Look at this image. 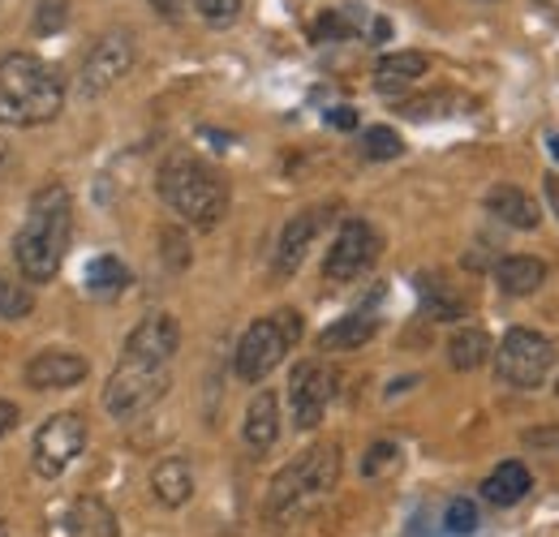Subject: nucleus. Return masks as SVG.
Wrapping results in <instances>:
<instances>
[{
	"mask_svg": "<svg viewBox=\"0 0 559 537\" xmlns=\"http://www.w3.org/2000/svg\"><path fill=\"white\" fill-rule=\"evenodd\" d=\"M374 332H379V319H374L370 310H357V314H345L341 323H332V327L319 336V348H328V353H349V348L370 344Z\"/></svg>",
	"mask_w": 559,
	"mask_h": 537,
	"instance_id": "412c9836",
	"label": "nucleus"
},
{
	"mask_svg": "<svg viewBox=\"0 0 559 537\" xmlns=\"http://www.w3.org/2000/svg\"><path fill=\"white\" fill-rule=\"evenodd\" d=\"M13 426H17V404L0 401V439H4Z\"/></svg>",
	"mask_w": 559,
	"mask_h": 537,
	"instance_id": "f704fd0d",
	"label": "nucleus"
},
{
	"mask_svg": "<svg viewBox=\"0 0 559 537\" xmlns=\"http://www.w3.org/2000/svg\"><path fill=\"white\" fill-rule=\"evenodd\" d=\"M70 228H73V202L66 186H44L31 206H26V224L13 237V259L17 271L31 284H48L57 279V271L66 263L70 250Z\"/></svg>",
	"mask_w": 559,
	"mask_h": 537,
	"instance_id": "f257e3e1",
	"label": "nucleus"
},
{
	"mask_svg": "<svg viewBox=\"0 0 559 537\" xmlns=\"http://www.w3.org/2000/svg\"><path fill=\"white\" fill-rule=\"evenodd\" d=\"M443 529L448 534H474L478 529V508L469 499H452L448 503V516H443Z\"/></svg>",
	"mask_w": 559,
	"mask_h": 537,
	"instance_id": "c756f323",
	"label": "nucleus"
},
{
	"mask_svg": "<svg viewBox=\"0 0 559 537\" xmlns=\"http://www.w3.org/2000/svg\"><path fill=\"white\" fill-rule=\"evenodd\" d=\"M426 69H430V61H426L421 52H396V57H383L379 69H374V86H379V91H401V86L418 82Z\"/></svg>",
	"mask_w": 559,
	"mask_h": 537,
	"instance_id": "b1692460",
	"label": "nucleus"
},
{
	"mask_svg": "<svg viewBox=\"0 0 559 537\" xmlns=\"http://www.w3.org/2000/svg\"><path fill=\"white\" fill-rule=\"evenodd\" d=\"M370 13L361 4H345V9H328L314 22V39H353V35H370Z\"/></svg>",
	"mask_w": 559,
	"mask_h": 537,
	"instance_id": "5701e85b",
	"label": "nucleus"
},
{
	"mask_svg": "<svg viewBox=\"0 0 559 537\" xmlns=\"http://www.w3.org/2000/svg\"><path fill=\"white\" fill-rule=\"evenodd\" d=\"M168 383H173L168 379V361H146V357L121 353V361H117V370H112V379L104 387V408L117 421L139 417L168 392Z\"/></svg>",
	"mask_w": 559,
	"mask_h": 537,
	"instance_id": "423d86ee",
	"label": "nucleus"
},
{
	"mask_svg": "<svg viewBox=\"0 0 559 537\" xmlns=\"http://www.w3.org/2000/svg\"><path fill=\"white\" fill-rule=\"evenodd\" d=\"M194 9H199V17L207 26H228V22H237L241 0H194Z\"/></svg>",
	"mask_w": 559,
	"mask_h": 537,
	"instance_id": "2f4dec72",
	"label": "nucleus"
},
{
	"mask_svg": "<svg viewBox=\"0 0 559 537\" xmlns=\"http://www.w3.org/2000/svg\"><path fill=\"white\" fill-rule=\"evenodd\" d=\"M151 4H155L159 13H177V9H181V0H151Z\"/></svg>",
	"mask_w": 559,
	"mask_h": 537,
	"instance_id": "4c0bfd02",
	"label": "nucleus"
},
{
	"mask_svg": "<svg viewBox=\"0 0 559 537\" xmlns=\"http://www.w3.org/2000/svg\"><path fill=\"white\" fill-rule=\"evenodd\" d=\"M0 537H9V529H4V521H0Z\"/></svg>",
	"mask_w": 559,
	"mask_h": 537,
	"instance_id": "a19ab883",
	"label": "nucleus"
},
{
	"mask_svg": "<svg viewBox=\"0 0 559 537\" xmlns=\"http://www.w3.org/2000/svg\"><path fill=\"white\" fill-rule=\"evenodd\" d=\"M551 366H556V344L543 336V332H534V327H512L508 336L499 339V348H495V374H499V383L521 387V392L543 387L547 374H551Z\"/></svg>",
	"mask_w": 559,
	"mask_h": 537,
	"instance_id": "0eeeda50",
	"label": "nucleus"
},
{
	"mask_svg": "<svg viewBox=\"0 0 559 537\" xmlns=\"http://www.w3.org/2000/svg\"><path fill=\"white\" fill-rule=\"evenodd\" d=\"M418 293H421V310L430 319H461L465 314V297L443 275H435V271H421Z\"/></svg>",
	"mask_w": 559,
	"mask_h": 537,
	"instance_id": "4be33fe9",
	"label": "nucleus"
},
{
	"mask_svg": "<svg viewBox=\"0 0 559 537\" xmlns=\"http://www.w3.org/2000/svg\"><path fill=\"white\" fill-rule=\"evenodd\" d=\"M379 254H383V237L374 232V224L345 219L341 232H336V241H332V250H328V259H323V275L336 279V284L357 279V275H366V271L374 267Z\"/></svg>",
	"mask_w": 559,
	"mask_h": 537,
	"instance_id": "1a4fd4ad",
	"label": "nucleus"
},
{
	"mask_svg": "<svg viewBox=\"0 0 559 537\" xmlns=\"http://www.w3.org/2000/svg\"><path fill=\"white\" fill-rule=\"evenodd\" d=\"M151 490H155V499L164 508H186L190 494H194V469H190V461H181V456L159 461L155 473H151Z\"/></svg>",
	"mask_w": 559,
	"mask_h": 537,
	"instance_id": "6ab92c4d",
	"label": "nucleus"
},
{
	"mask_svg": "<svg viewBox=\"0 0 559 537\" xmlns=\"http://www.w3.org/2000/svg\"><path fill=\"white\" fill-rule=\"evenodd\" d=\"M547 263L543 259H534V254H512V259H499V267H495V284H499V293H508V297H530V293H538L543 284H547Z\"/></svg>",
	"mask_w": 559,
	"mask_h": 537,
	"instance_id": "dca6fc26",
	"label": "nucleus"
},
{
	"mask_svg": "<svg viewBox=\"0 0 559 537\" xmlns=\"http://www.w3.org/2000/svg\"><path fill=\"white\" fill-rule=\"evenodd\" d=\"M66 537H121V525L99 494H82L66 512Z\"/></svg>",
	"mask_w": 559,
	"mask_h": 537,
	"instance_id": "2eb2a0df",
	"label": "nucleus"
},
{
	"mask_svg": "<svg viewBox=\"0 0 559 537\" xmlns=\"http://www.w3.org/2000/svg\"><path fill=\"white\" fill-rule=\"evenodd\" d=\"M396 469H401V448L396 443H374L366 452V461H361V477H370V481H379V477H388Z\"/></svg>",
	"mask_w": 559,
	"mask_h": 537,
	"instance_id": "c85d7f7f",
	"label": "nucleus"
},
{
	"mask_svg": "<svg viewBox=\"0 0 559 537\" xmlns=\"http://www.w3.org/2000/svg\"><path fill=\"white\" fill-rule=\"evenodd\" d=\"M401 151H405V142L392 134L388 126H374V130L361 134V155L366 159H396Z\"/></svg>",
	"mask_w": 559,
	"mask_h": 537,
	"instance_id": "cd10ccee",
	"label": "nucleus"
},
{
	"mask_svg": "<svg viewBox=\"0 0 559 537\" xmlns=\"http://www.w3.org/2000/svg\"><path fill=\"white\" fill-rule=\"evenodd\" d=\"M301 336V319L293 310H280V314H267L259 323L246 327V336L237 344V357H233V370L241 383H263L280 361L288 357V348Z\"/></svg>",
	"mask_w": 559,
	"mask_h": 537,
	"instance_id": "39448f33",
	"label": "nucleus"
},
{
	"mask_svg": "<svg viewBox=\"0 0 559 537\" xmlns=\"http://www.w3.org/2000/svg\"><path fill=\"white\" fill-rule=\"evenodd\" d=\"M66 104V86L57 69L31 52L0 57V126H48Z\"/></svg>",
	"mask_w": 559,
	"mask_h": 537,
	"instance_id": "f03ea898",
	"label": "nucleus"
},
{
	"mask_svg": "<svg viewBox=\"0 0 559 537\" xmlns=\"http://www.w3.org/2000/svg\"><path fill=\"white\" fill-rule=\"evenodd\" d=\"M134 69V39L126 31H108L91 44L86 61H82V91L86 95H104L108 86H117L126 73Z\"/></svg>",
	"mask_w": 559,
	"mask_h": 537,
	"instance_id": "9b49d317",
	"label": "nucleus"
},
{
	"mask_svg": "<svg viewBox=\"0 0 559 537\" xmlns=\"http://www.w3.org/2000/svg\"><path fill=\"white\" fill-rule=\"evenodd\" d=\"M35 310V288L26 275H13V271H0V319H26Z\"/></svg>",
	"mask_w": 559,
	"mask_h": 537,
	"instance_id": "bb28decb",
	"label": "nucleus"
},
{
	"mask_svg": "<svg viewBox=\"0 0 559 537\" xmlns=\"http://www.w3.org/2000/svg\"><path fill=\"white\" fill-rule=\"evenodd\" d=\"M126 288H130V267H126L121 259H112V254L91 259V267H86V293H95V297H117V293H126Z\"/></svg>",
	"mask_w": 559,
	"mask_h": 537,
	"instance_id": "393cba45",
	"label": "nucleus"
},
{
	"mask_svg": "<svg viewBox=\"0 0 559 537\" xmlns=\"http://www.w3.org/2000/svg\"><path fill=\"white\" fill-rule=\"evenodd\" d=\"M525 443H530V448H538V452H547V443H559V430L556 426H551V430H530V434H525Z\"/></svg>",
	"mask_w": 559,
	"mask_h": 537,
	"instance_id": "72a5a7b5",
	"label": "nucleus"
},
{
	"mask_svg": "<svg viewBox=\"0 0 559 537\" xmlns=\"http://www.w3.org/2000/svg\"><path fill=\"white\" fill-rule=\"evenodd\" d=\"M159 199L168 202L186 224L215 228L228 211V181L194 155H173L159 168Z\"/></svg>",
	"mask_w": 559,
	"mask_h": 537,
	"instance_id": "20e7f679",
	"label": "nucleus"
},
{
	"mask_svg": "<svg viewBox=\"0 0 559 537\" xmlns=\"http://www.w3.org/2000/svg\"><path fill=\"white\" fill-rule=\"evenodd\" d=\"M82 448H86V417L82 413H57V417H48L39 426L31 465H35L39 477L52 481V477H61L82 456Z\"/></svg>",
	"mask_w": 559,
	"mask_h": 537,
	"instance_id": "6e6552de",
	"label": "nucleus"
},
{
	"mask_svg": "<svg viewBox=\"0 0 559 537\" xmlns=\"http://www.w3.org/2000/svg\"><path fill=\"white\" fill-rule=\"evenodd\" d=\"M538 9H547V13H559V0H538Z\"/></svg>",
	"mask_w": 559,
	"mask_h": 537,
	"instance_id": "58836bf2",
	"label": "nucleus"
},
{
	"mask_svg": "<svg viewBox=\"0 0 559 537\" xmlns=\"http://www.w3.org/2000/svg\"><path fill=\"white\" fill-rule=\"evenodd\" d=\"M328 219H332V206H310V211H301V215H293V219L284 224V232H280V241H276V259H272L276 279H288L293 271L301 267L310 241L319 237V228H323Z\"/></svg>",
	"mask_w": 559,
	"mask_h": 537,
	"instance_id": "f8f14e48",
	"label": "nucleus"
},
{
	"mask_svg": "<svg viewBox=\"0 0 559 537\" xmlns=\"http://www.w3.org/2000/svg\"><path fill=\"white\" fill-rule=\"evenodd\" d=\"M241 434H246V448L250 452H267L272 443L280 439V401L276 392H259L250 408H246V426H241Z\"/></svg>",
	"mask_w": 559,
	"mask_h": 537,
	"instance_id": "f3484780",
	"label": "nucleus"
},
{
	"mask_svg": "<svg viewBox=\"0 0 559 537\" xmlns=\"http://www.w3.org/2000/svg\"><path fill=\"white\" fill-rule=\"evenodd\" d=\"M164 259H173V271H181L190 263V246L181 232H164Z\"/></svg>",
	"mask_w": 559,
	"mask_h": 537,
	"instance_id": "473e14b6",
	"label": "nucleus"
},
{
	"mask_svg": "<svg viewBox=\"0 0 559 537\" xmlns=\"http://www.w3.org/2000/svg\"><path fill=\"white\" fill-rule=\"evenodd\" d=\"M336 481H341V448L336 443H319V448L301 452L293 465H284L276 473L263 512H267L272 525H288L306 508H314L319 499H328Z\"/></svg>",
	"mask_w": 559,
	"mask_h": 537,
	"instance_id": "7ed1b4c3",
	"label": "nucleus"
},
{
	"mask_svg": "<svg viewBox=\"0 0 559 537\" xmlns=\"http://www.w3.org/2000/svg\"><path fill=\"white\" fill-rule=\"evenodd\" d=\"M490 357V336L483 327H465V332H456V336L448 339V361L456 366V370H478L483 361Z\"/></svg>",
	"mask_w": 559,
	"mask_h": 537,
	"instance_id": "a878e982",
	"label": "nucleus"
},
{
	"mask_svg": "<svg viewBox=\"0 0 559 537\" xmlns=\"http://www.w3.org/2000/svg\"><path fill=\"white\" fill-rule=\"evenodd\" d=\"M543 186H547V206L559 215V172H547V181H543Z\"/></svg>",
	"mask_w": 559,
	"mask_h": 537,
	"instance_id": "e433bc0d",
	"label": "nucleus"
},
{
	"mask_svg": "<svg viewBox=\"0 0 559 537\" xmlns=\"http://www.w3.org/2000/svg\"><path fill=\"white\" fill-rule=\"evenodd\" d=\"M547 146H551V155H556V159H559V134L551 138V142H547Z\"/></svg>",
	"mask_w": 559,
	"mask_h": 537,
	"instance_id": "ea45409f",
	"label": "nucleus"
},
{
	"mask_svg": "<svg viewBox=\"0 0 559 537\" xmlns=\"http://www.w3.org/2000/svg\"><path fill=\"white\" fill-rule=\"evenodd\" d=\"M328 121H332L336 130H353V126H357V117H353V108H336V112H328Z\"/></svg>",
	"mask_w": 559,
	"mask_h": 537,
	"instance_id": "c9c22d12",
	"label": "nucleus"
},
{
	"mask_svg": "<svg viewBox=\"0 0 559 537\" xmlns=\"http://www.w3.org/2000/svg\"><path fill=\"white\" fill-rule=\"evenodd\" d=\"M86 357H78V353H66V348H48V353H39V357H31L26 361V383L35 387V392H48V387H78L82 379H86Z\"/></svg>",
	"mask_w": 559,
	"mask_h": 537,
	"instance_id": "ddd939ff",
	"label": "nucleus"
},
{
	"mask_svg": "<svg viewBox=\"0 0 559 537\" xmlns=\"http://www.w3.org/2000/svg\"><path fill=\"white\" fill-rule=\"evenodd\" d=\"M336 396V374L323 361H301L293 366L288 379V401H293V426L297 430H314L328 413V404Z\"/></svg>",
	"mask_w": 559,
	"mask_h": 537,
	"instance_id": "9d476101",
	"label": "nucleus"
},
{
	"mask_svg": "<svg viewBox=\"0 0 559 537\" xmlns=\"http://www.w3.org/2000/svg\"><path fill=\"white\" fill-rule=\"evenodd\" d=\"M530 490H534V477H530V469H525L521 461H503V465L483 481V499L495 503V508H512V503H521Z\"/></svg>",
	"mask_w": 559,
	"mask_h": 537,
	"instance_id": "aec40b11",
	"label": "nucleus"
},
{
	"mask_svg": "<svg viewBox=\"0 0 559 537\" xmlns=\"http://www.w3.org/2000/svg\"><path fill=\"white\" fill-rule=\"evenodd\" d=\"M70 17V4L66 0H39V13H35V35H57Z\"/></svg>",
	"mask_w": 559,
	"mask_h": 537,
	"instance_id": "7c9ffc66",
	"label": "nucleus"
},
{
	"mask_svg": "<svg viewBox=\"0 0 559 537\" xmlns=\"http://www.w3.org/2000/svg\"><path fill=\"white\" fill-rule=\"evenodd\" d=\"M556 392H559V383H556Z\"/></svg>",
	"mask_w": 559,
	"mask_h": 537,
	"instance_id": "79ce46f5",
	"label": "nucleus"
},
{
	"mask_svg": "<svg viewBox=\"0 0 559 537\" xmlns=\"http://www.w3.org/2000/svg\"><path fill=\"white\" fill-rule=\"evenodd\" d=\"M181 344V327L173 314H146L139 327L126 336V353L130 357H146V361H173Z\"/></svg>",
	"mask_w": 559,
	"mask_h": 537,
	"instance_id": "4468645a",
	"label": "nucleus"
},
{
	"mask_svg": "<svg viewBox=\"0 0 559 537\" xmlns=\"http://www.w3.org/2000/svg\"><path fill=\"white\" fill-rule=\"evenodd\" d=\"M487 211L495 219H503L508 228H538V219H543V206L521 186H495L487 194Z\"/></svg>",
	"mask_w": 559,
	"mask_h": 537,
	"instance_id": "a211bd4d",
	"label": "nucleus"
}]
</instances>
